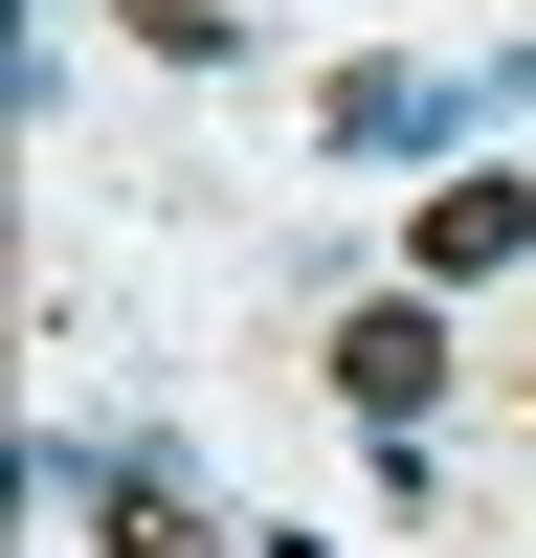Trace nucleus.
<instances>
[{"label": "nucleus", "instance_id": "7ed1b4c3", "mask_svg": "<svg viewBox=\"0 0 536 558\" xmlns=\"http://www.w3.org/2000/svg\"><path fill=\"white\" fill-rule=\"evenodd\" d=\"M68 492H89V514H112V558H223V536H202V514H179V492H157V470H134V447H112V470H68Z\"/></svg>", "mask_w": 536, "mask_h": 558}, {"label": "nucleus", "instance_id": "20e7f679", "mask_svg": "<svg viewBox=\"0 0 536 558\" xmlns=\"http://www.w3.org/2000/svg\"><path fill=\"white\" fill-rule=\"evenodd\" d=\"M336 134H357V157H402V134H447V89H425V68H357V89H336Z\"/></svg>", "mask_w": 536, "mask_h": 558}, {"label": "nucleus", "instance_id": "f03ea898", "mask_svg": "<svg viewBox=\"0 0 536 558\" xmlns=\"http://www.w3.org/2000/svg\"><path fill=\"white\" fill-rule=\"evenodd\" d=\"M514 246H536V202H514V179H447V202L402 223V291H470V268H514Z\"/></svg>", "mask_w": 536, "mask_h": 558}, {"label": "nucleus", "instance_id": "39448f33", "mask_svg": "<svg viewBox=\"0 0 536 558\" xmlns=\"http://www.w3.org/2000/svg\"><path fill=\"white\" fill-rule=\"evenodd\" d=\"M514 68H536V45H514Z\"/></svg>", "mask_w": 536, "mask_h": 558}, {"label": "nucleus", "instance_id": "f257e3e1", "mask_svg": "<svg viewBox=\"0 0 536 558\" xmlns=\"http://www.w3.org/2000/svg\"><path fill=\"white\" fill-rule=\"evenodd\" d=\"M336 380H357V425H425V402H447V313H425V291L336 313Z\"/></svg>", "mask_w": 536, "mask_h": 558}]
</instances>
